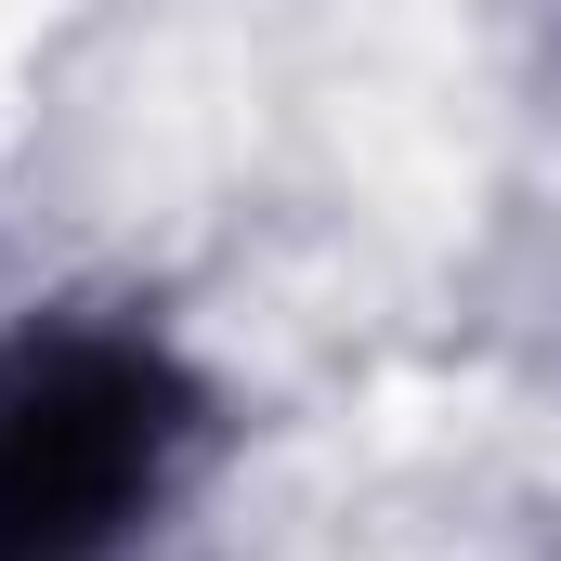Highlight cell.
I'll use <instances>...</instances> for the list:
<instances>
[{
	"label": "cell",
	"instance_id": "1",
	"mask_svg": "<svg viewBox=\"0 0 561 561\" xmlns=\"http://www.w3.org/2000/svg\"><path fill=\"white\" fill-rule=\"evenodd\" d=\"M157 366L131 353H53L0 405V561H92L131 496L157 483Z\"/></svg>",
	"mask_w": 561,
	"mask_h": 561
}]
</instances>
